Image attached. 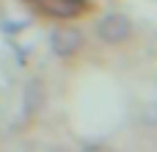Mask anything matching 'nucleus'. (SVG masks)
I'll return each instance as SVG.
<instances>
[{"mask_svg":"<svg viewBox=\"0 0 157 152\" xmlns=\"http://www.w3.org/2000/svg\"><path fill=\"white\" fill-rule=\"evenodd\" d=\"M41 102H44V89H41L39 80H30V83L25 86V108L33 114V111L41 108Z\"/></svg>","mask_w":157,"mask_h":152,"instance_id":"4","label":"nucleus"},{"mask_svg":"<svg viewBox=\"0 0 157 152\" xmlns=\"http://www.w3.org/2000/svg\"><path fill=\"white\" fill-rule=\"evenodd\" d=\"M36 3L44 14H50L55 19H75L88 8L86 0H36Z\"/></svg>","mask_w":157,"mask_h":152,"instance_id":"3","label":"nucleus"},{"mask_svg":"<svg viewBox=\"0 0 157 152\" xmlns=\"http://www.w3.org/2000/svg\"><path fill=\"white\" fill-rule=\"evenodd\" d=\"M130 33H132V25L124 14H105L97 25V36L105 44H121L130 39Z\"/></svg>","mask_w":157,"mask_h":152,"instance_id":"1","label":"nucleus"},{"mask_svg":"<svg viewBox=\"0 0 157 152\" xmlns=\"http://www.w3.org/2000/svg\"><path fill=\"white\" fill-rule=\"evenodd\" d=\"M50 47H52L55 55L69 58V55H75V53L83 47V33H80L77 28H72V25L58 28V30H52V36H50Z\"/></svg>","mask_w":157,"mask_h":152,"instance_id":"2","label":"nucleus"}]
</instances>
